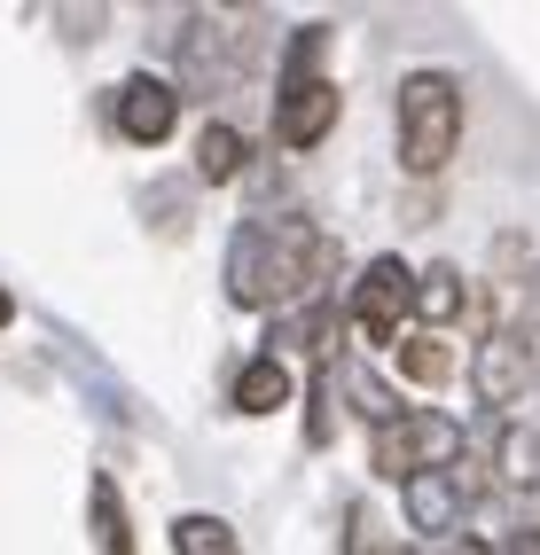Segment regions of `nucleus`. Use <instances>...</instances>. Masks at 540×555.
I'll use <instances>...</instances> for the list:
<instances>
[{
    "instance_id": "f257e3e1",
    "label": "nucleus",
    "mask_w": 540,
    "mask_h": 555,
    "mask_svg": "<svg viewBox=\"0 0 540 555\" xmlns=\"http://www.w3.org/2000/svg\"><path fill=\"white\" fill-rule=\"evenodd\" d=\"M321 235L306 228V219H259V228H243L228 243V298L235 306H282L298 298V289H313L306 274L321 267Z\"/></svg>"
},
{
    "instance_id": "f03ea898",
    "label": "nucleus",
    "mask_w": 540,
    "mask_h": 555,
    "mask_svg": "<svg viewBox=\"0 0 540 555\" xmlns=\"http://www.w3.org/2000/svg\"><path fill=\"white\" fill-rule=\"evenodd\" d=\"M462 141V87L447 79V70H415V79L400 87V165L423 180V172H447Z\"/></svg>"
},
{
    "instance_id": "7ed1b4c3",
    "label": "nucleus",
    "mask_w": 540,
    "mask_h": 555,
    "mask_svg": "<svg viewBox=\"0 0 540 555\" xmlns=\"http://www.w3.org/2000/svg\"><path fill=\"white\" fill-rule=\"evenodd\" d=\"M369 462H376V477H400V486L423 469H454L462 462V423L430 415V406H400L391 423L369 430Z\"/></svg>"
},
{
    "instance_id": "20e7f679",
    "label": "nucleus",
    "mask_w": 540,
    "mask_h": 555,
    "mask_svg": "<svg viewBox=\"0 0 540 555\" xmlns=\"http://www.w3.org/2000/svg\"><path fill=\"white\" fill-rule=\"evenodd\" d=\"M415 313V274H408V258H369V274L352 282V298H345V328L360 345H391L400 352V321Z\"/></svg>"
},
{
    "instance_id": "39448f33",
    "label": "nucleus",
    "mask_w": 540,
    "mask_h": 555,
    "mask_svg": "<svg viewBox=\"0 0 540 555\" xmlns=\"http://www.w3.org/2000/svg\"><path fill=\"white\" fill-rule=\"evenodd\" d=\"M337 126V87L330 79H291L274 102V141L282 150H313L321 133Z\"/></svg>"
},
{
    "instance_id": "423d86ee",
    "label": "nucleus",
    "mask_w": 540,
    "mask_h": 555,
    "mask_svg": "<svg viewBox=\"0 0 540 555\" xmlns=\"http://www.w3.org/2000/svg\"><path fill=\"white\" fill-rule=\"evenodd\" d=\"M111 118H118V133H126V141H141V150H150V141H165V133H172L180 94L157 79V70H133V79L118 87V109H111Z\"/></svg>"
},
{
    "instance_id": "0eeeda50",
    "label": "nucleus",
    "mask_w": 540,
    "mask_h": 555,
    "mask_svg": "<svg viewBox=\"0 0 540 555\" xmlns=\"http://www.w3.org/2000/svg\"><path fill=\"white\" fill-rule=\"evenodd\" d=\"M471 384H478V399H486V406H510V399H525V384H532V352H525V337H517V328H493V337L478 345V360H471Z\"/></svg>"
},
{
    "instance_id": "6e6552de",
    "label": "nucleus",
    "mask_w": 540,
    "mask_h": 555,
    "mask_svg": "<svg viewBox=\"0 0 540 555\" xmlns=\"http://www.w3.org/2000/svg\"><path fill=\"white\" fill-rule=\"evenodd\" d=\"M400 501H408V525L430 532V540H447V532L462 525V477H454V469H423V477H408Z\"/></svg>"
},
{
    "instance_id": "1a4fd4ad",
    "label": "nucleus",
    "mask_w": 540,
    "mask_h": 555,
    "mask_svg": "<svg viewBox=\"0 0 540 555\" xmlns=\"http://www.w3.org/2000/svg\"><path fill=\"white\" fill-rule=\"evenodd\" d=\"M235 406H243V415H274V406H291V367H282L274 352L243 360V376H235Z\"/></svg>"
},
{
    "instance_id": "9d476101",
    "label": "nucleus",
    "mask_w": 540,
    "mask_h": 555,
    "mask_svg": "<svg viewBox=\"0 0 540 555\" xmlns=\"http://www.w3.org/2000/svg\"><path fill=\"white\" fill-rule=\"evenodd\" d=\"M391 360H400V376L423 384V391H439V384L454 376V352H447L439 328H415V337H400V352H391Z\"/></svg>"
},
{
    "instance_id": "9b49d317",
    "label": "nucleus",
    "mask_w": 540,
    "mask_h": 555,
    "mask_svg": "<svg viewBox=\"0 0 540 555\" xmlns=\"http://www.w3.org/2000/svg\"><path fill=\"white\" fill-rule=\"evenodd\" d=\"M243 157H250V141H243L235 126H204V133H196V172L211 180V189H220V180H235Z\"/></svg>"
},
{
    "instance_id": "f8f14e48",
    "label": "nucleus",
    "mask_w": 540,
    "mask_h": 555,
    "mask_svg": "<svg viewBox=\"0 0 540 555\" xmlns=\"http://www.w3.org/2000/svg\"><path fill=\"white\" fill-rule=\"evenodd\" d=\"M172 555H243V540L220 516H172Z\"/></svg>"
},
{
    "instance_id": "ddd939ff",
    "label": "nucleus",
    "mask_w": 540,
    "mask_h": 555,
    "mask_svg": "<svg viewBox=\"0 0 540 555\" xmlns=\"http://www.w3.org/2000/svg\"><path fill=\"white\" fill-rule=\"evenodd\" d=\"M493 462H501V486H540V430H501V447H493Z\"/></svg>"
},
{
    "instance_id": "4468645a",
    "label": "nucleus",
    "mask_w": 540,
    "mask_h": 555,
    "mask_svg": "<svg viewBox=\"0 0 540 555\" xmlns=\"http://www.w3.org/2000/svg\"><path fill=\"white\" fill-rule=\"evenodd\" d=\"M94 547L102 555H133V532H126V501L111 477H94Z\"/></svg>"
},
{
    "instance_id": "2eb2a0df",
    "label": "nucleus",
    "mask_w": 540,
    "mask_h": 555,
    "mask_svg": "<svg viewBox=\"0 0 540 555\" xmlns=\"http://www.w3.org/2000/svg\"><path fill=\"white\" fill-rule=\"evenodd\" d=\"M415 313L439 328V321H454L462 313V274L454 267H430V274H415Z\"/></svg>"
},
{
    "instance_id": "dca6fc26",
    "label": "nucleus",
    "mask_w": 540,
    "mask_h": 555,
    "mask_svg": "<svg viewBox=\"0 0 540 555\" xmlns=\"http://www.w3.org/2000/svg\"><path fill=\"white\" fill-rule=\"evenodd\" d=\"M321 55H330V24L291 31V55H282V87H291V79H321Z\"/></svg>"
},
{
    "instance_id": "f3484780",
    "label": "nucleus",
    "mask_w": 540,
    "mask_h": 555,
    "mask_svg": "<svg viewBox=\"0 0 540 555\" xmlns=\"http://www.w3.org/2000/svg\"><path fill=\"white\" fill-rule=\"evenodd\" d=\"M274 345H306L313 360H330V306H306V321H282Z\"/></svg>"
},
{
    "instance_id": "a211bd4d",
    "label": "nucleus",
    "mask_w": 540,
    "mask_h": 555,
    "mask_svg": "<svg viewBox=\"0 0 540 555\" xmlns=\"http://www.w3.org/2000/svg\"><path fill=\"white\" fill-rule=\"evenodd\" d=\"M517 337H540V267L517 282Z\"/></svg>"
},
{
    "instance_id": "6ab92c4d",
    "label": "nucleus",
    "mask_w": 540,
    "mask_h": 555,
    "mask_svg": "<svg viewBox=\"0 0 540 555\" xmlns=\"http://www.w3.org/2000/svg\"><path fill=\"white\" fill-rule=\"evenodd\" d=\"M16 321V298H9V289H0V328H9Z\"/></svg>"
},
{
    "instance_id": "aec40b11",
    "label": "nucleus",
    "mask_w": 540,
    "mask_h": 555,
    "mask_svg": "<svg viewBox=\"0 0 540 555\" xmlns=\"http://www.w3.org/2000/svg\"><path fill=\"white\" fill-rule=\"evenodd\" d=\"M447 555H486V540H462V547H447Z\"/></svg>"
},
{
    "instance_id": "412c9836",
    "label": "nucleus",
    "mask_w": 540,
    "mask_h": 555,
    "mask_svg": "<svg viewBox=\"0 0 540 555\" xmlns=\"http://www.w3.org/2000/svg\"><path fill=\"white\" fill-rule=\"evenodd\" d=\"M532 391H540V367H532Z\"/></svg>"
},
{
    "instance_id": "4be33fe9",
    "label": "nucleus",
    "mask_w": 540,
    "mask_h": 555,
    "mask_svg": "<svg viewBox=\"0 0 540 555\" xmlns=\"http://www.w3.org/2000/svg\"><path fill=\"white\" fill-rule=\"evenodd\" d=\"M384 555H408V547H384Z\"/></svg>"
}]
</instances>
